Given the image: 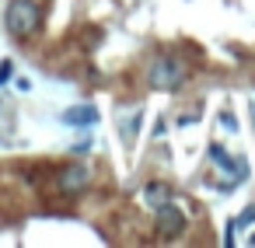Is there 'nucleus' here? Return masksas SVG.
Instances as JSON below:
<instances>
[{
    "label": "nucleus",
    "instance_id": "39448f33",
    "mask_svg": "<svg viewBox=\"0 0 255 248\" xmlns=\"http://www.w3.org/2000/svg\"><path fill=\"white\" fill-rule=\"evenodd\" d=\"M140 199H143V206H147V210H161V206L175 203V192H171V185H168V182H147V185H143V192H140Z\"/></svg>",
    "mask_w": 255,
    "mask_h": 248
},
{
    "label": "nucleus",
    "instance_id": "f03ea898",
    "mask_svg": "<svg viewBox=\"0 0 255 248\" xmlns=\"http://www.w3.org/2000/svg\"><path fill=\"white\" fill-rule=\"evenodd\" d=\"M185 77H189V70H185V63L178 56H157L150 63V74H147L154 91H178L185 84Z\"/></svg>",
    "mask_w": 255,
    "mask_h": 248
},
{
    "label": "nucleus",
    "instance_id": "f257e3e1",
    "mask_svg": "<svg viewBox=\"0 0 255 248\" xmlns=\"http://www.w3.org/2000/svg\"><path fill=\"white\" fill-rule=\"evenodd\" d=\"M42 25V7L35 0H11L7 11H4V28L14 35V39H28L35 35Z\"/></svg>",
    "mask_w": 255,
    "mask_h": 248
},
{
    "label": "nucleus",
    "instance_id": "7ed1b4c3",
    "mask_svg": "<svg viewBox=\"0 0 255 248\" xmlns=\"http://www.w3.org/2000/svg\"><path fill=\"white\" fill-rule=\"evenodd\" d=\"M88 182H91V171H88L84 164H67V168L56 175V185H60V192H67V196L88 189Z\"/></svg>",
    "mask_w": 255,
    "mask_h": 248
},
{
    "label": "nucleus",
    "instance_id": "9d476101",
    "mask_svg": "<svg viewBox=\"0 0 255 248\" xmlns=\"http://www.w3.org/2000/svg\"><path fill=\"white\" fill-rule=\"evenodd\" d=\"M7 81H11V60L0 63V84H7Z\"/></svg>",
    "mask_w": 255,
    "mask_h": 248
},
{
    "label": "nucleus",
    "instance_id": "1a4fd4ad",
    "mask_svg": "<svg viewBox=\"0 0 255 248\" xmlns=\"http://www.w3.org/2000/svg\"><path fill=\"white\" fill-rule=\"evenodd\" d=\"M70 150H74V154H77V157H84V154H88V150H91V143H88V140H81V143H74V147H70Z\"/></svg>",
    "mask_w": 255,
    "mask_h": 248
},
{
    "label": "nucleus",
    "instance_id": "423d86ee",
    "mask_svg": "<svg viewBox=\"0 0 255 248\" xmlns=\"http://www.w3.org/2000/svg\"><path fill=\"white\" fill-rule=\"evenodd\" d=\"M63 123L67 126H95L98 123V109L95 105H70L63 112Z\"/></svg>",
    "mask_w": 255,
    "mask_h": 248
},
{
    "label": "nucleus",
    "instance_id": "0eeeda50",
    "mask_svg": "<svg viewBox=\"0 0 255 248\" xmlns=\"http://www.w3.org/2000/svg\"><path fill=\"white\" fill-rule=\"evenodd\" d=\"M140 119H143V112L136 109L133 116H126V123H119V133H123V140H126V143L136 136V129H140Z\"/></svg>",
    "mask_w": 255,
    "mask_h": 248
},
{
    "label": "nucleus",
    "instance_id": "20e7f679",
    "mask_svg": "<svg viewBox=\"0 0 255 248\" xmlns=\"http://www.w3.org/2000/svg\"><path fill=\"white\" fill-rule=\"evenodd\" d=\"M154 217H157V231H161V238H175V234L185 231V213H182L175 203L154 210Z\"/></svg>",
    "mask_w": 255,
    "mask_h": 248
},
{
    "label": "nucleus",
    "instance_id": "6e6552de",
    "mask_svg": "<svg viewBox=\"0 0 255 248\" xmlns=\"http://www.w3.org/2000/svg\"><path fill=\"white\" fill-rule=\"evenodd\" d=\"M210 157H213L224 171H234V157H227V150H224L220 143H210Z\"/></svg>",
    "mask_w": 255,
    "mask_h": 248
}]
</instances>
